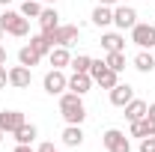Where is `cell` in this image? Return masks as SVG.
Instances as JSON below:
<instances>
[{
  "mask_svg": "<svg viewBox=\"0 0 155 152\" xmlns=\"http://www.w3.org/2000/svg\"><path fill=\"white\" fill-rule=\"evenodd\" d=\"M90 78H93V84H98L101 90H114L116 84H119V72L107 69L104 60H93V66H90Z\"/></svg>",
  "mask_w": 155,
  "mask_h": 152,
  "instance_id": "cell-2",
  "label": "cell"
},
{
  "mask_svg": "<svg viewBox=\"0 0 155 152\" xmlns=\"http://www.w3.org/2000/svg\"><path fill=\"white\" fill-rule=\"evenodd\" d=\"M42 87H45L48 95H63L69 90V78L63 75V69H51V72L45 75V81H42Z\"/></svg>",
  "mask_w": 155,
  "mask_h": 152,
  "instance_id": "cell-5",
  "label": "cell"
},
{
  "mask_svg": "<svg viewBox=\"0 0 155 152\" xmlns=\"http://www.w3.org/2000/svg\"><path fill=\"white\" fill-rule=\"evenodd\" d=\"M45 3H57V0H45Z\"/></svg>",
  "mask_w": 155,
  "mask_h": 152,
  "instance_id": "cell-35",
  "label": "cell"
},
{
  "mask_svg": "<svg viewBox=\"0 0 155 152\" xmlns=\"http://www.w3.org/2000/svg\"><path fill=\"white\" fill-rule=\"evenodd\" d=\"M15 152H36V149H33L30 143H18V146H15Z\"/></svg>",
  "mask_w": 155,
  "mask_h": 152,
  "instance_id": "cell-30",
  "label": "cell"
},
{
  "mask_svg": "<svg viewBox=\"0 0 155 152\" xmlns=\"http://www.w3.org/2000/svg\"><path fill=\"white\" fill-rule=\"evenodd\" d=\"M0 27H3V33H9V36H27V33H30V18H24L21 12L6 9V12L0 15Z\"/></svg>",
  "mask_w": 155,
  "mask_h": 152,
  "instance_id": "cell-3",
  "label": "cell"
},
{
  "mask_svg": "<svg viewBox=\"0 0 155 152\" xmlns=\"http://www.w3.org/2000/svg\"><path fill=\"white\" fill-rule=\"evenodd\" d=\"M0 143H3V131H0Z\"/></svg>",
  "mask_w": 155,
  "mask_h": 152,
  "instance_id": "cell-37",
  "label": "cell"
},
{
  "mask_svg": "<svg viewBox=\"0 0 155 152\" xmlns=\"http://www.w3.org/2000/svg\"><path fill=\"white\" fill-rule=\"evenodd\" d=\"M36 152H57V149H54V143H39Z\"/></svg>",
  "mask_w": 155,
  "mask_h": 152,
  "instance_id": "cell-29",
  "label": "cell"
},
{
  "mask_svg": "<svg viewBox=\"0 0 155 152\" xmlns=\"http://www.w3.org/2000/svg\"><path fill=\"white\" fill-rule=\"evenodd\" d=\"M140 152H155V134L152 137H140Z\"/></svg>",
  "mask_w": 155,
  "mask_h": 152,
  "instance_id": "cell-27",
  "label": "cell"
},
{
  "mask_svg": "<svg viewBox=\"0 0 155 152\" xmlns=\"http://www.w3.org/2000/svg\"><path fill=\"white\" fill-rule=\"evenodd\" d=\"M146 107H149V104H146L143 98H131L122 111H125V119H128V122H137V119H143V116H146Z\"/></svg>",
  "mask_w": 155,
  "mask_h": 152,
  "instance_id": "cell-13",
  "label": "cell"
},
{
  "mask_svg": "<svg viewBox=\"0 0 155 152\" xmlns=\"http://www.w3.org/2000/svg\"><path fill=\"white\" fill-rule=\"evenodd\" d=\"M48 60H51V66H54V69H66V66L72 63V54H69V48L54 45V48H51V54H48Z\"/></svg>",
  "mask_w": 155,
  "mask_h": 152,
  "instance_id": "cell-16",
  "label": "cell"
},
{
  "mask_svg": "<svg viewBox=\"0 0 155 152\" xmlns=\"http://www.w3.org/2000/svg\"><path fill=\"white\" fill-rule=\"evenodd\" d=\"M39 27H42V33H51V30H57L60 27V15L54 6H48V9H42V15H39Z\"/></svg>",
  "mask_w": 155,
  "mask_h": 152,
  "instance_id": "cell-12",
  "label": "cell"
},
{
  "mask_svg": "<svg viewBox=\"0 0 155 152\" xmlns=\"http://www.w3.org/2000/svg\"><path fill=\"white\" fill-rule=\"evenodd\" d=\"M131 42L137 48H155V24H134L131 27Z\"/></svg>",
  "mask_w": 155,
  "mask_h": 152,
  "instance_id": "cell-6",
  "label": "cell"
},
{
  "mask_svg": "<svg viewBox=\"0 0 155 152\" xmlns=\"http://www.w3.org/2000/svg\"><path fill=\"white\" fill-rule=\"evenodd\" d=\"M30 81H33V75H30V69H27V66H12V69H9V84H12V87H15V90H27V87H30Z\"/></svg>",
  "mask_w": 155,
  "mask_h": 152,
  "instance_id": "cell-9",
  "label": "cell"
},
{
  "mask_svg": "<svg viewBox=\"0 0 155 152\" xmlns=\"http://www.w3.org/2000/svg\"><path fill=\"white\" fill-rule=\"evenodd\" d=\"M63 143L69 146V149H75L84 143V131H81V125H66L63 128Z\"/></svg>",
  "mask_w": 155,
  "mask_h": 152,
  "instance_id": "cell-18",
  "label": "cell"
},
{
  "mask_svg": "<svg viewBox=\"0 0 155 152\" xmlns=\"http://www.w3.org/2000/svg\"><path fill=\"white\" fill-rule=\"evenodd\" d=\"M101 48L104 51H125V39L119 33H104L101 36Z\"/></svg>",
  "mask_w": 155,
  "mask_h": 152,
  "instance_id": "cell-20",
  "label": "cell"
},
{
  "mask_svg": "<svg viewBox=\"0 0 155 152\" xmlns=\"http://www.w3.org/2000/svg\"><path fill=\"white\" fill-rule=\"evenodd\" d=\"M114 24L119 30H131L137 24V9L134 6H119V3H116L114 6Z\"/></svg>",
  "mask_w": 155,
  "mask_h": 152,
  "instance_id": "cell-7",
  "label": "cell"
},
{
  "mask_svg": "<svg viewBox=\"0 0 155 152\" xmlns=\"http://www.w3.org/2000/svg\"><path fill=\"white\" fill-rule=\"evenodd\" d=\"M36 125H33V122H24V125H21L18 131H15V140H18V143H33V140H36Z\"/></svg>",
  "mask_w": 155,
  "mask_h": 152,
  "instance_id": "cell-22",
  "label": "cell"
},
{
  "mask_svg": "<svg viewBox=\"0 0 155 152\" xmlns=\"http://www.w3.org/2000/svg\"><path fill=\"white\" fill-rule=\"evenodd\" d=\"M78 36H81V30H78L75 24H60L57 30H51L48 39H51V45H63V48H69V45H75Z\"/></svg>",
  "mask_w": 155,
  "mask_h": 152,
  "instance_id": "cell-4",
  "label": "cell"
},
{
  "mask_svg": "<svg viewBox=\"0 0 155 152\" xmlns=\"http://www.w3.org/2000/svg\"><path fill=\"white\" fill-rule=\"evenodd\" d=\"M24 122H27V119H24L21 111H3V114H0V131L3 134H15Z\"/></svg>",
  "mask_w": 155,
  "mask_h": 152,
  "instance_id": "cell-8",
  "label": "cell"
},
{
  "mask_svg": "<svg viewBox=\"0 0 155 152\" xmlns=\"http://www.w3.org/2000/svg\"><path fill=\"white\" fill-rule=\"evenodd\" d=\"M21 15H24V18H39V15H42L39 0H24V3H21Z\"/></svg>",
  "mask_w": 155,
  "mask_h": 152,
  "instance_id": "cell-25",
  "label": "cell"
},
{
  "mask_svg": "<svg viewBox=\"0 0 155 152\" xmlns=\"http://www.w3.org/2000/svg\"><path fill=\"white\" fill-rule=\"evenodd\" d=\"M60 114H63V119L69 122V125H81L84 119H87V107H84V98L78 93H63L60 95Z\"/></svg>",
  "mask_w": 155,
  "mask_h": 152,
  "instance_id": "cell-1",
  "label": "cell"
},
{
  "mask_svg": "<svg viewBox=\"0 0 155 152\" xmlns=\"http://www.w3.org/2000/svg\"><path fill=\"white\" fill-rule=\"evenodd\" d=\"M134 69H137V72H143V75L152 72V69H155V54H149V51L143 48V51L134 57Z\"/></svg>",
  "mask_w": 155,
  "mask_h": 152,
  "instance_id": "cell-19",
  "label": "cell"
},
{
  "mask_svg": "<svg viewBox=\"0 0 155 152\" xmlns=\"http://www.w3.org/2000/svg\"><path fill=\"white\" fill-rule=\"evenodd\" d=\"M72 72H87L90 75V66H93V57H87V54H78V57H72Z\"/></svg>",
  "mask_w": 155,
  "mask_h": 152,
  "instance_id": "cell-24",
  "label": "cell"
},
{
  "mask_svg": "<svg viewBox=\"0 0 155 152\" xmlns=\"http://www.w3.org/2000/svg\"><path fill=\"white\" fill-rule=\"evenodd\" d=\"M131 98H134V90H131L128 84H116L114 90H110V104H114V107H125Z\"/></svg>",
  "mask_w": 155,
  "mask_h": 152,
  "instance_id": "cell-10",
  "label": "cell"
},
{
  "mask_svg": "<svg viewBox=\"0 0 155 152\" xmlns=\"http://www.w3.org/2000/svg\"><path fill=\"white\" fill-rule=\"evenodd\" d=\"M90 87H93V78L87 75V72H72V78H69V90L78 95L90 93Z\"/></svg>",
  "mask_w": 155,
  "mask_h": 152,
  "instance_id": "cell-11",
  "label": "cell"
},
{
  "mask_svg": "<svg viewBox=\"0 0 155 152\" xmlns=\"http://www.w3.org/2000/svg\"><path fill=\"white\" fill-rule=\"evenodd\" d=\"M0 66H6V48L0 45Z\"/></svg>",
  "mask_w": 155,
  "mask_h": 152,
  "instance_id": "cell-31",
  "label": "cell"
},
{
  "mask_svg": "<svg viewBox=\"0 0 155 152\" xmlns=\"http://www.w3.org/2000/svg\"><path fill=\"white\" fill-rule=\"evenodd\" d=\"M39 60H42V57H39V54L33 51V48H30V45H24V48L18 51V63H21V66H27V69L39 66Z\"/></svg>",
  "mask_w": 155,
  "mask_h": 152,
  "instance_id": "cell-21",
  "label": "cell"
},
{
  "mask_svg": "<svg viewBox=\"0 0 155 152\" xmlns=\"http://www.w3.org/2000/svg\"><path fill=\"white\" fill-rule=\"evenodd\" d=\"M30 48L36 51L39 57H48L54 45H51V39H48V33H36V36H30Z\"/></svg>",
  "mask_w": 155,
  "mask_h": 152,
  "instance_id": "cell-17",
  "label": "cell"
},
{
  "mask_svg": "<svg viewBox=\"0 0 155 152\" xmlns=\"http://www.w3.org/2000/svg\"><path fill=\"white\" fill-rule=\"evenodd\" d=\"M9 3H12V0H0V6H9Z\"/></svg>",
  "mask_w": 155,
  "mask_h": 152,
  "instance_id": "cell-34",
  "label": "cell"
},
{
  "mask_svg": "<svg viewBox=\"0 0 155 152\" xmlns=\"http://www.w3.org/2000/svg\"><path fill=\"white\" fill-rule=\"evenodd\" d=\"M107 152H131V143H128V137H119V140H116V146H110Z\"/></svg>",
  "mask_w": 155,
  "mask_h": 152,
  "instance_id": "cell-26",
  "label": "cell"
},
{
  "mask_svg": "<svg viewBox=\"0 0 155 152\" xmlns=\"http://www.w3.org/2000/svg\"><path fill=\"white\" fill-rule=\"evenodd\" d=\"M98 3H101V6H116L119 0H98Z\"/></svg>",
  "mask_w": 155,
  "mask_h": 152,
  "instance_id": "cell-33",
  "label": "cell"
},
{
  "mask_svg": "<svg viewBox=\"0 0 155 152\" xmlns=\"http://www.w3.org/2000/svg\"><path fill=\"white\" fill-rule=\"evenodd\" d=\"M104 63H107V69H114V72H122V69H125V51H107Z\"/></svg>",
  "mask_w": 155,
  "mask_h": 152,
  "instance_id": "cell-23",
  "label": "cell"
},
{
  "mask_svg": "<svg viewBox=\"0 0 155 152\" xmlns=\"http://www.w3.org/2000/svg\"><path fill=\"white\" fill-rule=\"evenodd\" d=\"M9 84V72H6V66H0V90Z\"/></svg>",
  "mask_w": 155,
  "mask_h": 152,
  "instance_id": "cell-28",
  "label": "cell"
},
{
  "mask_svg": "<svg viewBox=\"0 0 155 152\" xmlns=\"http://www.w3.org/2000/svg\"><path fill=\"white\" fill-rule=\"evenodd\" d=\"M146 116H152V119H155V101L149 104V107H146Z\"/></svg>",
  "mask_w": 155,
  "mask_h": 152,
  "instance_id": "cell-32",
  "label": "cell"
},
{
  "mask_svg": "<svg viewBox=\"0 0 155 152\" xmlns=\"http://www.w3.org/2000/svg\"><path fill=\"white\" fill-rule=\"evenodd\" d=\"M90 18H93L96 27H110V24H114V6H101V3H98Z\"/></svg>",
  "mask_w": 155,
  "mask_h": 152,
  "instance_id": "cell-15",
  "label": "cell"
},
{
  "mask_svg": "<svg viewBox=\"0 0 155 152\" xmlns=\"http://www.w3.org/2000/svg\"><path fill=\"white\" fill-rule=\"evenodd\" d=\"M152 51H155V48H152Z\"/></svg>",
  "mask_w": 155,
  "mask_h": 152,
  "instance_id": "cell-38",
  "label": "cell"
},
{
  "mask_svg": "<svg viewBox=\"0 0 155 152\" xmlns=\"http://www.w3.org/2000/svg\"><path fill=\"white\" fill-rule=\"evenodd\" d=\"M131 137H152L155 134V119L152 116H143V119H137V122H131Z\"/></svg>",
  "mask_w": 155,
  "mask_h": 152,
  "instance_id": "cell-14",
  "label": "cell"
},
{
  "mask_svg": "<svg viewBox=\"0 0 155 152\" xmlns=\"http://www.w3.org/2000/svg\"><path fill=\"white\" fill-rule=\"evenodd\" d=\"M0 39H3V27H0Z\"/></svg>",
  "mask_w": 155,
  "mask_h": 152,
  "instance_id": "cell-36",
  "label": "cell"
}]
</instances>
